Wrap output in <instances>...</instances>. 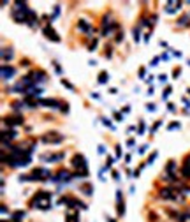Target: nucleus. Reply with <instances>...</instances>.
<instances>
[{"instance_id": "1", "label": "nucleus", "mask_w": 190, "mask_h": 222, "mask_svg": "<svg viewBox=\"0 0 190 222\" xmlns=\"http://www.w3.org/2000/svg\"><path fill=\"white\" fill-rule=\"evenodd\" d=\"M30 206L37 208V210H48V208L51 206V194L46 192V190H39V192L32 198Z\"/></svg>"}, {"instance_id": "2", "label": "nucleus", "mask_w": 190, "mask_h": 222, "mask_svg": "<svg viewBox=\"0 0 190 222\" xmlns=\"http://www.w3.org/2000/svg\"><path fill=\"white\" fill-rule=\"evenodd\" d=\"M72 166H74V176H79V178H84L88 176V166H86V160L81 153H76L72 157Z\"/></svg>"}, {"instance_id": "3", "label": "nucleus", "mask_w": 190, "mask_h": 222, "mask_svg": "<svg viewBox=\"0 0 190 222\" xmlns=\"http://www.w3.org/2000/svg\"><path fill=\"white\" fill-rule=\"evenodd\" d=\"M158 194H160L162 199H171V201H178V203H183V199H185V194L180 192L174 187H164V189H160Z\"/></svg>"}, {"instance_id": "4", "label": "nucleus", "mask_w": 190, "mask_h": 222, "mask_svg": "<svg viewBox=\"0 0 190 222\" xmlns=\"http://www.w3.org/2000/svg\"><path fill=\"white\" fill-rule=\"evenodd\" d=\"M49 175L51 173L48 171V169H42V167H35L34 171L30 173V175H27V176H20V180H48Z\"/></svg>"}, {"instance_id": "5", "label": "nucleus", "mask_w": 190, "mask_h": 222, "mask_svg": "<svg viewBox=\"0 0 190 222\" xmlns=\"http://www.w3.org/2000/svg\"><path fill=\"white\" fill-rule=\"evenodd\" d=\"M58 205H67V206H70V210H76V208H79V210H84V208H86V205H84V203L74 199V198H70V196H62V198L58 199Z\"/></svg>"}, {"instance_id": "6", "label": "nucleus", "mask_w": 190, "mask_h": 222, "mask_svg": "<svg viewBox=\"0 0 190 222\" xmlns=\"http://www.w3.org/2000/svg\"><path fill=\"white\" fill-rule=\"evenodd\" d=\"M41 139H42V143H46V145H58V143H62L63 136L60 132H56V130H51V132H46Z\"/></svg>"}, {"instance_id": "7", "label": "nucleus", "mask_w": 190, "mask_h": 222, "mask_svg": "<svg viewBox=\"0 0 190 222\" xmlns=\"http://www.w3.org/2000/svg\"><path fill=\"white\" fill-rule=\"evenodd\" d=\"M116 28H118V25L114 21H111L109 16H106L104 20H102V36H109L113 30H116Z\"/></svg>"}, {"instance_id": "8", "label": "nucleus", "mask_w": 190, "mask_h": 222, "mask_svg": "<svg viewBox=\"0 0 190 222\" xmlns=\"http://www.w3.org/2000/svg\"><path fill=\"white\" fill-rule=\"evenodd\" d=\"M72 178H74V175H70L67 169H60V171L56 173V176H53V180L58 182V183H60V182H62V183H67V182H70Z\"/></svg>"}, {"instance_id": "9", "label": "nucleus", "mask_w": 190, "mask_h": 222, "mask_svg": "<svg viewBox=\"0 0 190 222\" xmlns=\"http://www.w3.org/2000/svg\"><path fill=\"white\" fill-rule=\"evenodd\" d=\"M41 159L44 162H58L63 159V152H56V153H44L41 155Z\"/></svg>"}, {"instance_id": "10", "label": "nucleus", "mask_w": 190, "mask_h": 222, "mask_svg": "<svg viewBox=\"0 0 190 222\" xmlns=\"http://www.w3.org/2000/svg\"><path fill=\"white\" fill-rule=\"evenodd\" d=\"M4 123H6L7 127H16V125H21V123H23V118H21L20 115L6 116V118H4Z\"/></svg>"}, {"instance_id": "11", "label": "nucleus", "mask_w": 190, "mask_h": 222, "mask_svg": "<svg viewBox=\"0 0 190 222\" xmlns=\"http://www.w3.org/2000/svg\"><path fill=\"white\" fill-rule=\"evenodd\" d=\"M44 36L48 37L49 41H53V43H58V41H60V36H56V32L53 28H51V27H44Z\"/></svg>"}, {"instance_id": "12", "label": "nucleus", "mask_w": 190, "mask_h": 222, "mask_svg": "<svg viewBox=\"0 0 190 222\" xmlns=\"http://www.w3.org/2000/svg\"><path fill=\"white\" fill-rule=\"evenodd\" d=\"M14 72H16L14 67H11V65H2V78L4 79H11L14 76Z\"/></svg>"}, {"instance_id": "13", "label": "nucleus", "mask_w": 190, "mask_h": 222, "mask_svg": "<svg viewBox=\"0 0 190 222\" xmlns=\"http://www.w3.org/2000/svg\"><path fill=\"white\" fill-rule=\"evenodd\" d=\"M14 137H16V132H14L13 129H11V130H4V132H2V143H4V146H7L9 141L14 139Z\"/></svg>"}, {"instance_id": "14", "label": "nucleus", "mask_w": 190, "mask_h": 222, "mask_svg": "<svg viewBox=\"0 0 190 222\" xmlns=\"http://www.w3.org/2000/svg\"><path fill=\"white\" fill-rule=\"evenodd\" d=\"M39 104L44 107H60V102L55 99H42V100H39Z\"/></svg>"}, {"instance_id": "15", "label": "nucleus", "mask_w": 190, "mask_h": 222, "mask_svg": "<svg viewBox=\"0 0 190 222\" xmlns=\"http://www.w3.org/2000/svg\"><path fill=\"white\" fill-rule=\"evenodd\" d=\"M65 222H79V213L76 210H69L65 213Z\"/></svg>"}, {"instance_id": "16", "label": "nucleus", "mask_w": 190, "mask_h": 222, "mask_svg": "<svg viewBox=\"0 0 190 222\" xmlns=\"http://www.w3.org/2000/svg\"><path fill=\"white\" fill-rule=\"evenodd\" d=\"M166 173H167V176L169 178H174L176 175V164H174V160H171V162H167V166H166Z\"/></svg>"}, {"instance_id": "17", "label": "nucleus", "mask_w": 190, "mask_h": 222, "mask_svg": "<svg viewBox=\"0 0 190 222\" xmlns=\"http://www.w3.org/2000/svg\"><path fill=\"white\" fill-rule=\"evenodd\" d=\"M180 7H181V2H174V4H173V2H167V7H166V11H167L169 14H173V13H176Z\"/></svg>"}, {"instance_id": "18", "label": "nucleus", "mask_w": 190, "mask_h": 222, "mask_svg": "<svg viewBox=\"0 0 190 222\" xmlns=\"http://www.w3.org/2000/svg\"><path fill=\"white\" fill-rule=\"evenodd\" d=\"M77 27H79V28L83 30L84 34H88V36H90V34H91V30H93V28H91V25H88V23L84 21V20H79V23H77Z\"/></svg>"}, {"instance_id": "19", "label": "nucleus", "mask_w": 190, "mask_h": 222, "mask_svg": "<svg viewBox=\"0 0 190 222\" xmlns=\"http://www.w3.org/2000/svg\"><path fill=\"white\" fill-rule=\"evenodd\" d=\"M13 50H11V48H4V50H2V60H4V62H9V60H11V58H13Z\"/></svg>"}, {"instance_id": "20", "label": "nucleus", "mask_w": 190, "mask_h": 222, "mask_svg": "<svg viewBox=\"0 0 190 222\" xmlns=\"http://www.w3.org/2000/svg\"><path fill=\"white\" fill-rule=\"evenodd\" d=\"M181 173H183L185 178H190V162H188V159H187V162H185V166H183Z\"/></svg>"}, {"instance_id": "21", "label": "nucleus", "mask_w": 190, "mask_h": 222, "mask_svg": "<svg viewBox=\"0 0 190 222\" xmlns=\"http://www.w3.org/2000/svg\"><path fill=\"white\" fill-rule=\"evenodd\" d=\"M116 212H118L120 217L125 213V205H123V201H121V199H118V205H116Z\"/></svg>"}, {"instance_id": "22", "label": "nucleus", "mask_w": 190, "mask_h": 222, "mask_svg": "<svg viewBox=\"0 0 190 222\" xmlns=\"http://www.w3.org/2000/svg\"><path fill=\"white\" fill-rule=\"evenodd\" d=\"M27 93H28V95H41V93H42V88H41V86H34V88H30Z\"/></svg>"}, {"instance_id": "23", "label": "nucleus", "mask_w": 190, "mask_h": 222, "mask_svg": "<svg viewBox=\"0 0 190 222\" xmlns=\"http://www.w3.org/2000/svg\"><path fill=\"white\" fill-rule=\"evenodd\" d=\"M81 189H83V192H84V194H90V196L93 194V187H91V183H84Z\"/></svg>"}, {"instance_id": "24", "label": "nucleus", "mask_w": 190, "mask_h": 222, "mask_svg": "<svg viewBox=\"0 0 190 222\" xmlns=\"http://www.w3.org/2000/svg\"><path fill=\"white\" fill-rule=\"evenodd\" d=\"M23 215H25V212H14V213H13V220L14 222L21 220V219H23Z\"/></svg>"}, {"instance_id": "25", "label": "nucleus", "mask_w": 190, "mask_h": 222, "mask_svg": "<svg viewBox=\"0 0 190 222\" xmlns=\"http://www.w3.org/2000/svg\"><path fill=\"white\" fill-rule=\"evenodd\" d=\"M178 25H181V27H183V25H190V16H188V14H187V16H183L181 20L178 21Z\"/></svg>"}, {"instance_id": "26", "label": "nucleus", "mask_w": 190, "mask_h": 222, "mask_svg": "<svg viewBox=\"0 0 190 222\" xmlns=\"http://www.w3.org/2000/svg\"><path fill=\"white\" fill-rule=\"evenodd\" d=\"M99 83H107V72H100L99 74Z\"/></svg>"}, {"instance_id": "27", "label": "nucleus", "mask_w": 190, "mask_h": 222, "mask_svg": "<svg viewBox=\"0 0 190 222\" xmlns=\"http://www.w3.org/2000/svg\"><path fill=\"white\" fill-rule=\"evenodd\" d=\"M60 111H63V113H67V111H69V106H67V102H60Z\"/></svg>"}, {"instance_id": "28", "label": "nucleus", "mask_w": 190, "mask_h": 222, "mask_svg": "<svg viewBox=\"0 0 190 222\" xmlns=\"http://www.w3.org/2000/svg\"><path fill=\"white\" fill-rule=\"evenodd\" d=\"M178 127H180V123H178V122H173V123H169V125H167V129H169V130L178 129Z\"/></svg>"}, {"instance_id": "29", "label": "nucleus", "mask_w": 190, "mask_h": 222, "mask_svg": "<svg viewBox=\"0 0 190 222\" xmlns=\"http://www.w3.org/2000/svg\"><path fill=\"white\" fill-rule=\"evenodd\" d=\"M62 85H63V86H67L69 90H74V86L70 85V83H69V81H67V79H62Z\"/></svg>"}, {"instance_id": "30", "label": "nucleus", "mask_w": 190, "mask_h": 222, "mask_svg": "<svg viewBox=\"0 0 190 222\" xmlns=\"http://www.w3.org/2000/svg\"><path fill=\"white\" fill-rule=\"evenodd\" d=\"M137 132H139V134H144V122H139V127H137Z\"/></svg>"}, {"instance_id": "31", "label": "nucleus", "mask_w": 190, "mask_h": 222, "mask_svg": "<svg viewBox=\"0 0 190 222\" xmlns=\"http://www.w3.org/2000/svg\"><path fill=\"white\" fill-rule=\"evenodd\" d=\"M157 159V152H153L151 155H150V159H148V164H153V160Z\"/></svg>"}, {"instance_id": "32", "label": "nucleus", "mask_w": 190, "mask_h": 222, "mask_svg": "<svg viewBox=\"0 0 190 222\" xmlns=\"http://www.w3.org/2000/svg\"><path fill=\"white\" fill-rule=\"evenodd\" d=\"M160 125H162V122H155V123H153V127H151V132H157V129H158Z\"/></svg>"}, {"instance_id": "33", "label": "nucleus", "mask_w": 190, "mask_h": 222, "mask_svg": "<svg viewBox=\"0 0 190 222\" xmlns=\"http://www.w3.org/2000/svg\"><path fill=\"white\" fill-rule=\"evenodd\" d=\"M171 90H173L171 86H167V88L164 90V99H167V97H169V93H171Z\"/></svg>"}, {"instance_id": "34", "label": "nucleus", "mask_w": 190, "mask_h": 222, "mask_svg": "<svg viewBox=\"0 0 190 222\" xmlns=\"http://www.w3.org/2000/svg\"><path fill=\"white\" fill-rule=\"evenodd\" d=\"M134 39L139 41V27H136V30H134Z\"/></svg>"}, {"instance_id": "35", "label": "nucleus", "mask_w": 190, "mask_h": 222, "mask_svg": "<svg viewBox=\"0 0 190 222\" xmlns=\"http://www.w3.org/2000/svg\"><path fill=\"white\" fill-rule=\"evenodd\" d=\"M114 120H116V122H121V120H123L121 113H114Z\"/></svg>"}, {"instance_id": "36", "label": "nucleus", "mask_w": 190, "mask_h": 222, "mask_svg": "<svg viewBox=\"0 0 190 222\" xmlns=\"http://www.w3.org/2000/svg\"><path fill=\"white\" fill-rule=\"evenodd\" d=\"M102 123H104L106 127H113V125H111V122H109L107 118H102Z\"/></svg>"}, {"instance_id": "37", "label": "nucleus", "mask_w": 190, "mask_h": 222, "mask_svg": "<svg viewBox=\"0 0 190 222\" xmlns=\"http://www.w3.org/2000/svg\"><path fill=\"white\" fill-rule=\"evenodd\" d=\"M114 152H116V157H121V148H120V146H116V150Z\"/></svg>"}, {"instance_id": "38", "label": "nucleus", "mask_w": 190, "mask_h": 222, "mask_svg": "<svg viewBox=\"0 0 190 222\" xmlns=\"http://www.w3.org/2000/svg\"><path fill=\"white\" fill-rule=\"evenodd\" d=\"M180 72H181V69H176V71L173 72V78H178V74H180Z\"/></svg>"}, {"instance_id": "39", "label": "nucleus", "mask_w": 190, "mask_h": 222, "mask_svg": "<svg viewBox=\"0 0 190 222\" xmlns=\"http://www.w3.org/2000/svg\"><path fill=\"white\" fill-rule=\"evenodd\" d=\"M121 39H123V34H118L116 36V43H121Z\"/></svg>"}, {"instance_id": "40", "label": "nucleus", "mask_w": 190, "mask_h": 222, "mask_svg": "<svg viewBox=\"0 0 190 222\" xmlns=\"http://www.w3.org/2000/svg\"><path fill=\"white\" fill-rule=\"evenodd\" d=\"M127 145H129V146H130V148H132L134 145H136V141H134V139H129V141H127Z\"/></svg>"}, {"instance_id": "41", "label": "nucleus", "mask_w": 190, "mask_h": 222, "mask_svg": "<svg viewBox=\"0 0 190 222\" xmlns=\"http://www.w3.org/2000/svg\"><path fill=\"white\" fill-rule=\"evenodd\" d=\"M157 64H158V57H155L153 60H151V65H157Z\"/></svg>"}, {"instance_id": "42", "label": "nucleus", "mask_w": 190, "mask_h": 222, "mask_svg": "<svg viewBox=\"0 0 190 222\" xmlns=\"http://www.w3.org/2000/svg\"><path fill=\"white\" fill-rule=\"evenodd\" d=\"M167 109H169V111H176V107L173 106V104H167Z\"/></svg>"}, {"instance_id": "43", "label": "nucleus", "mask_w": 190, "mask_h": 222, "mask_svg": "<svg viewBox=\"0 0 190 222\" xmlns=\"http://www.w3.org/2000/svg\"><path fill=\"white\" fill-rule=\"evenodd\" d=\"M158 81H162V83H164V81H166V76H164V74H160V76H158Z\"/></svg>"}, {"instance_id": "44", "label": "nucleus", "mask_w": 190, "mask_h": 222, "mask_svg": "<svg viewBox=\"0 0 190 222\" xmlns=\"http://www.w3.org/2000/svg\"><path fill=\"white\" fill-rule=\"evenodd\" d=\"M188 93H190V88H188Z\"/></svg>"}, {"instance_id": "45", "label": "nucleus", "mask_w": 190, "mask_h": 222, "mask_svg": "<svg viewBox=\"0 0 190 222\" xmlns=\"http://www.w3.org/2000/svg\"><path fill=\"white\" fill-rule=\"evenodd\" d=\"M188 65H190V60H188Z\"/></svg>"}]
</instances>
